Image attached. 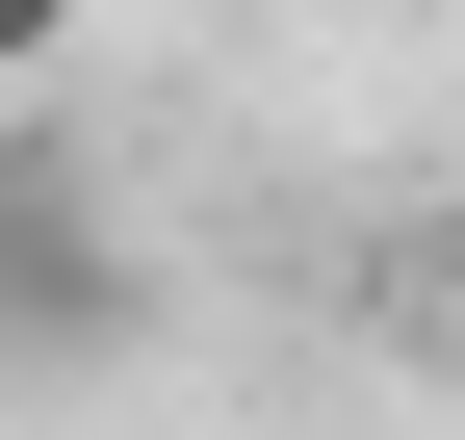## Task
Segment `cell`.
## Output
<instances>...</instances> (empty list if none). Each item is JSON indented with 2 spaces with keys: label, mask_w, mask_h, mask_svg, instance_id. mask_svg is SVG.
<instances>
[{
  "label": "cell",
  "mask_w": 465,
  "mask_h": 440,
  "mask_svg": "<svg viewBox=\"0 0 465 440\" xmlns=\"http://www.w3.org/2000/svg\"><path fill=\"white\" fill-rule=\"evenodd\" d=\"M440 311H465V182H440Z\"/></svg>",
  "instance_id": "obj_3"
},
{
  "label": "cell",
  "mask_w": 465,
  "mask_h": 440,
  "mask_svg": "<svg viewBox=\"0 0 465 440\" xmlns=\"http://www.w3.org/2000/svg\"><path fill=\"white\" fill-rule=\"evenodd\" d=\"M78 78V26H52V0H0V104H52Z\"/></svg>",
  "instance_id": "obj_2"
},
{
  "label": "cell",
  "mask_w": 465,
  "mask_h": 440,
  "mask_svg": "<svg viewBox=\"0 0 465 440\" xmlns=\"http://www.w3.org/2000/svg\"><path fill=\"white\" fill-rule=\"evenodd\" d=\"M0 337H26V363H104V337H130V234H104L52 155H0Z\"/></svg>",
  "instance_id": "obj_1"
}]
</instances>
